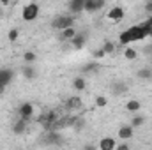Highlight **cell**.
<instances>
[{"label": "cell", "instance_id": "1", "mask_svg": "<svg viewBox=\"0 0 152 150\" xmlns=\"http://www.w3.org/2000/svg\"><path fill=\"white\" fill-rule=\"evenodd\" d=\"M145 37H147V34L142 28V25H134V27H129L127 30H124L118 36V42L124 44V46H127V44H131L134 41H142V39H145Z\"/></svg>", "mask_w": 152, "mask_h": 150}, {"label": "cell", "instance_id": "2", "mask_svg": "<svg viewBox=\"0 0 152 150\" xmlns=\"http://www.w3.org/2000/svg\"><path fill=\"white\" fill-rule=\"evenodd\" d=\"M37 16H39V5L37 4H28L21 11V18L25 21H34V20H37Z\"/></svg>", "mask_w": 152, "mask_h": 150}, {"label": "cell", "instance_id": "3", "mask_svg": "<svg viewBox=\"0 0 152 150\" xmlns=\"http://www.w3.org/2000/svg\"><path fill=\"white\" fill-rule=\"evenodd\" d=\"M73 23H75V18L73 16H57L51 21V27L57 28V30H64L67 27H73Z\"/></svg>", "mask_w": 152, "mask_h": 150}, {"label": "cell", "instance_id": "4", "mask_svg": "<svg viewBox=\"0 0 152 150\" xmlns=\"http://www.w3.org/2000/svg\"><path fill=\"white\" fill-rule=\"evenodd\" d=\"M12 79H14V71H12V69H9V67L0 69V94L4 92V88H5Z\"/></svg>", "mask_w": 152, "mask_h": 150}, {"label": "cell", "instance_id": "5", "mask_svg": "<svg viewBox=\"0 0 152 150\" xmlns=\"http://www.w3.org/2000/svg\"><path fill=\"white\" fill-rule=\"evenodd\" d=\"M18 113H20V118L30 122L32 117H34V104L32 103H21L20 108H18Z\"/></svg>", "mask_w": 152, "mask_h": 150}, {"label": "cell", "instance_id": "6", "mask_svg": "<svg viewBox=\"0 0 152 150\" xmlns=\"http://www.w3.org/2000/svg\"><path fill=\"white\" fill-rule=\"evenodd\" d=\"M124 16H126V12H124V9H122V7H118V5L113 7V9H110V11H108V14H106V18H108L110 21H117V23H118V21H122V20H124Z\"/></svg>", "mask_w": 152, "mask_h": 150}, {"label": "cell", "instance_id": "7", "mask_svg": "<svg viewBox=\"0 0 152 150\" xmlns=\"http://www.w3.org/2000/svg\"><path fill=\"white\" fill-rule=\"evenodd\" d=\"M104 7V0H87L85 2V11L87 12H96Z\"/></svg>", "mask_w": 152, "mask_h": 150}, {"label": "cell", "instance_id": "8", "mask_svg": "<svg viewBox=\"0 0 152 150\" xmlns=\"http://www.w3.org/2000/svg\"><path fill=\"white\" fill-rule=\"evenodd\" d=\"M21 74H23V78H25V79L32 81V79H36L37 71H36V67H34L32 64H25V66L21 67Z\"/></svg>", "mask_w": 152, "mask_h": 150}, {"label": "cell", "instance_id": "9", "mask_svg": "<svg viewBox=\"0 0 152 150\" xmlns=\"http://www.w3.org/2000/svg\"><path fill=\"white\" fill-rule=\"evenodd\" d=\"M81 106H83V101L78 95H73V97H69L66 101V110H80Z\"/></svg>", "mask_w": 152, "mask_h": 150}, {"label": "cell", "instance_id": "10", "mask_svg": "<svg viewBox=\"0 0 152 150\" xmlns=\"http://www.w3.org/2000/svg\"><path fill=\"white\" fill-rule=\"evenodd\" d=\"M133 131H134V127L129 124V125H122L120 129H118V138L120 140H131L133 138Z\"/></svg>", "mask_w": 152, "mask_h": 150}, {"label": "cell", "instance_id": "11", "mask_svg": "<svg viewBox=\"0 0 152 150\" xmlns=\"http://www.w3.org/2000/svg\"><path fill=\"white\" fill-rule=\"evenodd\" d=\"M127 90H129V87L124 81H115L113 85H112V92H113L115 95H124Z\"/></svg>", "mask_w": 152, "mask_h": 150}, {"label": "cell", "instance_id": "12", "mask_svg": "<svg viewBox=\"0 0 152 150\" xmlns=\"http://www.w3.org/2000/svg\"><path fill=\"white\" fill-rule=\"evenodd\" d=\"M85 42H87V36H85V34H78V32H76V36L71 39V44H73L75 50H81V48L85 46Z\"/></svg>", "mask_w": 152, "mask_h": 150}, {"label": "cell", "instance_id": "13", "mask_svg": "<svg viewBox=\"0 0 152 150\" xmlns=\"http://www.w3.org/2000/svg\"><path fill=\"white\" fill-rule=\"evenodd\" d=\"M27 124H28V122H27V120H23V118L16 120V122L12 124V133H14V134H18V136H20V134H23V133L27 131Z\"/></svg>", "mask_w": 152, "mask_h": 150}, {"label": "cell", "instance_id": "14", "mask_svg": "<svg viewBox=\"0 0 152 150\" xmlns=\"http://www.w3.org/2000/svg\"><path fill=\"white\" fill-rule=\"evenodd\" d=\"M99 149L101 150H115L117 149V141L113 138H103L99 141Z\"/></svg>", "mask_w": 152, "mask_h": 150}, {"label": "cell", "instance_id": "15", "mask_svg": "<svg viewBox=\"0 0 152 150\" xmlns=\"http://www.w3.org/2000/svg\"><path fill=\"white\" fill-rule=\"evenodd\" d=\"M85 2L87 0H71L69 2V11L71 12H81V11H85Z\"/></svg>", "mask_w": 152, "mask_h": 150}, {"label": "cell", "instance_id": "16", "mask_svg": "<svg viewBox=\"0 0 152 150\" xmlns=\"http://www.w3.org/2000/svg\"><path fill=\"white\" fill-rule=\"evenodd\" d=\"M76 36V28L75 27H67V28H64V30H60V41H71V39Z\"/></svg>", "mask_w": 152, "mask_h": 150}, {"label": "cell", "instance_id": "17", "mask_svg": "<svg viewBox=\"0 0 152 150\" xmlns=\"http://www.w3.org/2000/svg\"><path fill=\"white\" fill-rule=\"evenodd\" d=\"M140 108H142V103H140V101H136V99H131V101H127V103H126V110H127L129 113H136Z\"/></svg>", "mask_w": 152, "mask_h": 150}, {"label": "cell", "instance_id": "18", "mask_svg": "<svg viewBox=\"0 0 152 150\" xmlns=\"http://www.w3.org/2000/svg\"><path fill=\"white\" fill-rule=\"evenodd\" d=\"M136 76L140 79H152V69L151 67H142V69H138Z\"/></svg>", "mask_w": 152, "mask_h": 150}, {"label": "cell", "instance_id": "19", "mask_svg": "<svg viewBox=\"0 0 152 150\" xmlns=\"http://www.w3.org/2000/svg\"><path fill=\"white\" fill-rule=\"evenodd\" d=\"M73 88H75V90H78V92L85 90V88H87L85 79H83V78H75V79H73Z\"/></svg>", "mask_w": 152, "mask_h": 150}, {"label": "cell", "instance_id": "20", "mask_svg": "<svg viewBox=\"0 0 152 150\" xmlns=\"http://www.w3.org/2000/svg\"><path fill=\"white\" fill-rule=\"evenodd\" d=\"M23 60H25V64H34L37 60V55L34 51H25L23 53Z\"/></svg>", "mask_w": 152, "mask_h": 150}, {"label": "cell", "instance_id": "21", "mask_svg": "<svg viewBox=\"0 0 152 150\" xmlns=\"http://www.w3.org/2000/svg\"><path fill=\"white\" fill-rule=\"evenodd\" d=\"M81 71H83V73H96V71H99V64H96V62L85 64V66L81 67Z\"/></svg>", "mask_w": 152, "mask_h": 150}, {"label": "cell", "instance_id": "22", "mask_svg": "<svg viewBox=\"0 0 152 150\" xmlns=\"http://www.w3.org/2000/svg\"><path fill=\"white\" fill-rule=\"evenodd\" d=\"M145 124V117H142V115H136V117H133V120H131V125L136 129V127H142Z\"/></svg>", "mask_w": 152, "mask_h": 150}, {"label": "cell", "instance_id": "23", "mask_svg": "<svg viewBox=\"0 0 152 150\" xmlns=\"http://www.w3.org/2000/svg\"><path fill=\"white\" fill-rule=\"evenodd\" d=\"M142 28L145 30L147 37H152V18H149L147 21H143V23H142Z\"/></svg>", "mask_w": 152, "mask_h": 150}, {"label": "cell", "instance_id": "24", "mask_svg": "<svg viewBox=\"0 0 152 150\" xmlns=\"http://www.w3.org/2000/svg\"><path fill=\"white\" fill-rule=\"evenodd\" d=\"M124 57H126L127 60H134V58L138 57V53H136V50H133V48H126V50H124Z\"/></svg>", "mask_w": 152, "mask_h": 150}, {"label": "cell", "instance_id": "25", "mask_svg": "<svg viewBox=\"0 0 152 150\" xmlns=\"http://www.w3.org/2000/svg\"><path fill=\"white\" fill-rule=\"evenodd\" d=\"M18 37H20V30H18V28H11V30H9V34H7L9 42H16Z\"/></svg>", "mask_w": 152, "mask_h": 150}, {"label": "cell", "instance_id": "26", "mask_svg": "<svg viewBox=\"0 0 152 150\" xmlns=\"http://www.w3.org/2000/svg\"><path fill=\"white\" fill-rule=\"evenodd\" d=\"M108 104V99L104 95H96V108H104Z\"/></svg>", "mask_w": 152, "mask_h": 150}, {"label": "cell", "instance_id": "27", "mask_svg": "<svg viewBox=\"0 0 152 150\" xmlns=\"http://www.w3.org/2000/svg\"><path fill=\"white\" fill-rule=\"evenodd\" d=\"M103 50H104V53H106V55H110V53H113V51H115V44L112 42V41H106V42L103 44Z\"/></svg>", "mask_w": 152, "mask_h": 150}, {"label": "cell", "instance_id": "28", "mask_svg": "<svg viewBox=\"0 0 152 150\" xmlns=\"http://www.w3.org/2000/svg\"><path fill=\"white\" fill-rule=\"evenodd\" d=\"M104 55H106V53H104V50H103V48H99V50H96V51H94V58H103Z\"/></svg>", "mask_w": 152, "mask_h": 150}, {"label": "cell", "instance_id": "29", "mask_svg": "<svg viewBox=\"0 0 152 150\" xmlns=\"http://www.w3.org/2000/svg\"><path fill=\"white\" fill-rule=\"evenodd\" d=\"M145 12H147V14H152V0H149V2L145 4Z\"/></svg>", "mask_w": 152, "mask_h": 150}, {"label": "cell", "instance_id": "30", "mask_svg": "<svg viewBox=\"0 0 152 150\" xmlns=\"http://www.w3.org/2000/svg\"><path fill=\"white\" fill-rule=\"evenodd\" d=\"M129 147H131L129 143H120V145H117V149H118V150H127Z\"/></svg>", "mask_w": 152, "mask_h": 150}, {"label": "cell", "instance_id": "31", "mask_svg": "<svg viewBox=\"0 0 152 150\" xmlns=\"http://www.w3.org/2000/svg\"><path fill=\"white\" fill-rule=\"evenodd\" d=\"M0 4H4V5H9V4H11V0H0Z\"/></svg>", "mask_w": 152, "mask_h": 150}, {"label": "cell", "instance_id": "32", "mask_svg": "<svg viewBox=\"0 0 152 150\" xmlns=\"http://www.w3.org/2000/svg\"><path fill=\"white\" fill-rule=\"evenodd\" d=\"M0 16H2V11H0Z\"/></svg>", "mask_w": 152, "mask_h": 150}]
</instances>
